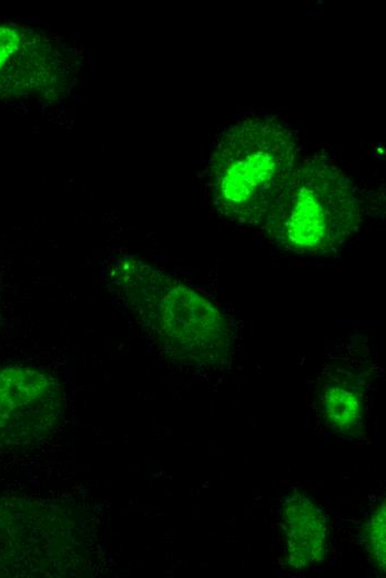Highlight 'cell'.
<instances>
[{"label": "cell", "instance_id": "obj_5", "mask_svg": "<svg viewBox=\"0 0 386 578\" xmlns=\"http://www.w3.org/2000/svg\"><path fill=\"white\" fill-rule=\"evenodd\" d=\"M280 548L286 565L304 570L316 567L328 551L329 527L325 509L308 492L291 489L274 509Z\"/></svg>", "mask_w": 386, "mask_h": 578}, {"label": "cell", "instance_id": "obj_3", "mask_svg": "<svg viewBox=\"0 0 386 578\" xmlns=\"http://www.w3.org/2000/svg\"><path fill=\"white\" fill-rule=\"evenodd\" d=\"M364 212L355 181L319 153L299 157L263 225L271 242L287 252L322 256L338 250Z\"/></svg>", "mask_w": 386, "mask_h": 578}, {"label": "cell", "instance_id": "obj_2", "mask_svg": "<svg viewBox=\"0 0 386 578\" xmlns=\"http://www.w3.org/2000/svg\"><path fill=\"white\" fill-rule=\"evenodd\" d=\"M295 131L268 114H251L213 143L204 183L214 210L241 226L263 227L299 159Z\"/></svg>", "mask_w": 386, "mask_h": 578}, {"label": "cell", "instance_id": "obj_6", "mask_svg": "<svg viewBox=\"0 0 386 578\" xmlns=\"http://www.w3.org/2000/svg\"><path fill=\"white\" fill-rule=\"evenodd\" d=\"M366 373L349 361L328 363L315 390L317 412L328 429L355 436L364 427L367 398Z\"/></svg>", "mask_w": 386, "mask_h": 578}, {"label": "cell", "instance_id": "obj_7", "mask_svg": "<svg viewBox=\"0 0 386 578\" xmlns=\"http://www.w3.org/2000/svg\"><path fill=\"white\" fill-rule=\"evenodd\" d=\"M365 548L375 566L385 567V504L373 511L364 526Z\"/></svg>", "mask_w": 386, "mask_h": 578}, {"label": "cell", "instance_id": "obj_1", "mask_svg": "<svg viewBox=\"0 0 386 578\" xmlns=\"http://www.w3.org/2000/svg\"><path fill=\"white\" fill-rule=\"evenodd\" d=\"M111 295L169 358L203 372L231 360L236 325L210 297L141 260H114L104 271Z\"/></svg>", "mask_w": 386, "mask_h": 578}, {"label": "cell", "instance_id": "obj_4", "mask_svg": "<svg viewBox=\"0 0 386 578\" xmlns=\"http://www.w3.org/2000/svg\"><path fill=\"white\" fill-rule=\"evenodd\" d=\"M63 409L62 388L51 375L18 365L0 369V448L44 439Z\"/></svg>", "mask_w": 386, "mask_h": 578}]
</instances>
